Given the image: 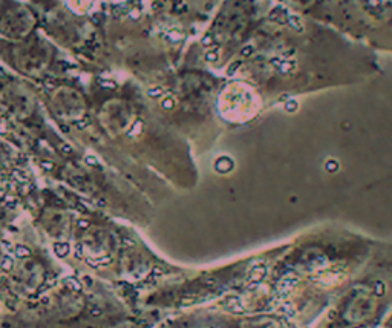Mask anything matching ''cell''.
Masks as SVG:
<instances>
[{
  "label": "cell",
  "instance_id": "obj_1",
  "mask_svg": "<svg viewBox=\"0 0 392 328\" xmlns=\"http://www.w3.org/2000/svg\"><path fill=\"white\" fill-rule=\"evenodd\" d=\"M392 299V285L383 278L357 282L334 307L325 328H377Z\"/></svg>",
  "mask_w": 392,
  "mask_h": 328
},
{
  "label": "cell",
  "instance_id": "obj_2",
  "mask_svg": "<svg viewBox=\"0 0 392 328\" xmlns=\"http://www.w3.org/2000/svg\"><path fill=\"white\" fill-rule=\"evenodd\" d=\"M384 328H392V325H388V327H384Z\"/></svg>",
  "mask_w": 392,
  "mask_h": 328
}]
</instances>
